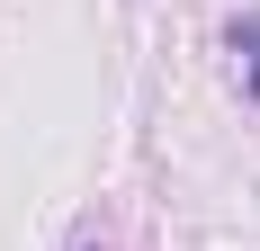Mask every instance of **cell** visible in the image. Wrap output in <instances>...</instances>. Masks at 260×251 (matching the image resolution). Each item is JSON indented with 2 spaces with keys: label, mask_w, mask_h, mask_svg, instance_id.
<instances>
[{
  "label": "cell",
  "mask_w": 260,
  "mask_h": 251,
  "mask_svg": "<svg viewBox=\"0 0 260 251\" xmlns=\"http://www.w3.org/2000/svg\"><path fill=\"white\" fill-rule=\"evenodd\" d=\"M234 54H242V90L260 99V18H242V27H234Z\"/></svg>",
  "instance_id": "obj_1"
}]
</instances>
